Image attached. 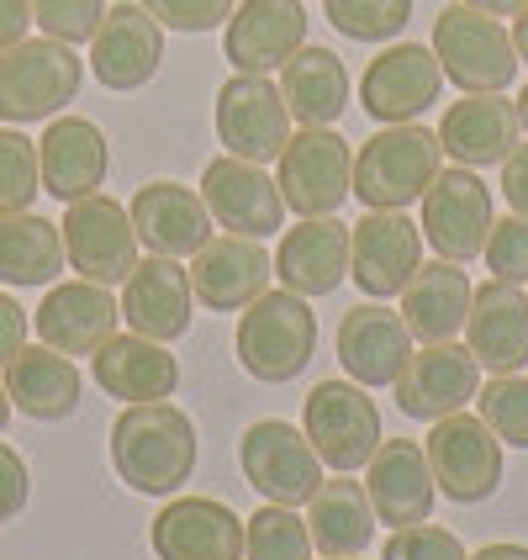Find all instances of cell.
I'll list each match as a JSON object with an SVG mask.
<instances>
[{"mask_svg":"<svg viewBox=\"0 0 528 560\" xmlns=\"http://www.w3.org/2000/svg\"><path fill=\"white\" fill-rule=\"evenodd\" d=\"M112 466L143 498H175L196 476V423L169 402H127L112 423Z\"/></svg>","mask_w":528,"mask_h":560,"instance_id":"obj_1","label":"cell"},{"mask_svg":"<svg viewBox=\"0 0 528 560\" xmlns=\"http://www.w3.org/2000/svg\"><path fill=\"white\" fill-rule=\"evenodd\" d=\"M444 170V149L438 132L418 122L380 127L365 138V149L354 154V175H349V196H360L371 212H407L412 201H423V190L434 186Z\"/></svg>","mask_w":528,"mask_h":560,"instance_id":"obj_2","label":"cell"},{"mask_svg":"<svg viewBox=\"0 0 528 560\" xmlns=\"http://www.w3.org/2000/svg\"><path fill=\"white\" fill-rule=\"evenodd\" d=\"M312 349H317V317H312L307 296L280 285V291L254 296L249 307L238 312L233 354L254 381H265V386L296 381L312 365Z\"/></svg>","mask_w":528,"mask_h":560,"instance_id":"obj_3","label":"cell"},{"mask_svg":"<svg viewBox=\"0 0 528 560\" xmlns=\"http://www.w3.org/2000/svg\"><path fill=\"white\" fill-rule=\"evenodd\" d=\"M85 59L59 37H22L0 54V122L27 127L54 122L63 106L80 95Z\"/></svg>","mask_w":528,"mask_h":560,"instance_id":"obj_4","label":"cell"},{"mask_svg":"<svg viewBox=\"0 0 528 560\" xmlns=\"http://www.w3.org/2000/svg\"><path fill=\"white\" fill-rule=\"evenodd\" d=\"M434 59L449 85L460 91H507L518 80V54H513V32L497 16L476 11L466 0L444 5L434 22Z\"/></svg>","mask_w":528,"mask_h":560,"instance_id":"obj_5","label":"cell"},{"mask_svg":"<svg viewBox=\"0 0 528 560\" xmlns=\"http://www.w3.org/2000/svg\"><path fill=\"white\" fill-rule=\"evenodd\" d=\"M302 434L328 470H360L380 450V407L360 381H317L302 407Z\"/></svg>","mask_w":528,"mask_h":560,"instance_id":"obj_6","label":"cell"},{"mask_svg":"<svg viewBox=\"0 0 528 560\" xmlns=\"http://www.w3.org/2000/svg\"><path fill=\"white\" fill-rule=\"evenodd\" d=\"M63 233V259L80 280H95V285H122L132 270H138V228L127 218L122 201L112 196H85V201H69V212L59 222Z\"/></svg>","mask_w":528,"mask_h":560,"instance_id":"obj_7","label":"cell"},{"mask_svg":"<svg viewBox=\"0 0 528 560\" xmlns=\"http://www.w3.org/2000/svg\"><path fill=\"white\" fill-rule=\"evenodd\" d=\"M280 201L296 218H333L349 201V175L354 154L333 127H302L291 132V143L280 149Z\"/></svg>","mask_w":528,"mask_h":560,"instance_id":"obj_8","label":"cell"},{"mask_svg":"<svg viewBox=\"0 0 528 560\" xmlns=\"http://www.w3.org/2000/svg\"><path fill=\"white\" fill-rule=\"evenodd\" d=\"M423 455L434 470V487L460 508H476L502 487V439L486 429V418L470 412L438 418L434 434L423 439Z\"/></svg>","mask_w":528,"mask_h":560,"instance_id":"obj_9","label":"cell"},{"mask_svg":"<svg viewBox=\"0 0 528 560\" xmlns=\"http://www.w3.org/2000/svg\"><path fill=\"white\" fill-rule=\"evenodd\" d=\"M238 466H244L254 492L265 502H280V508H307L322 487V455L312 450V439L302 429H291L280 418H265L238 439Z\"/></svg>","mask_w":528,"mask_h":560,"instance_id":"obj_10","label":"cell"},{"mask_svg":"<svg viewBox=\"0 0 528 560\" xmlns=\"http://www.w3.org/2000/svg\"><path fill=\"white\" fill-rule=\"evenodd\" d=\"M423 238L438 249V259L449 265H470L486 249V233H492V190L481 186V175L455 164V170H438L434 186L423 190Z\"/></svg>","mask_w":528,"mask_h":560,"instance_id":"obj_11","label":"cell"},{"mask_svg":"<svg viewBox=\"0 0 528 560\" xmlns=\"http://www.w3.org/2000/svg\"><path fill=\"white\" fill-rule=\"evenodd\" d=\"M218 138L233 159L275 164L291 143V112L270 74H233L218 91Z\"/></svg>","mask_w":528,"mask_h":560,"instance_id":"obj_12","label":"cell"},{"mask_svg":"<svg viewBox=\"0 0 528 560\" xmlns=\"http://www.w3.org/2000/svg\"><path fill=\"white\" fill-rule=\"evenodd\" d=\"M418 265H423V228L407 212H365V222L349 228V280L371 302L402 296Z\"/></svg>","mask_w":528,"mask_h":560,"instance_id":"obj_13","label":"cell"},{"mask_svg":"<svg viewBox=\"0 0 528 560\" xmlns=\"http://www.w3.org/2000/svg\"><path fill=\"white\" fill-rule=\"evenodd\" d=\"M397 407H402V418L412 423H438V418H449V412H466V402H476V392H481V365H476V354L460 349V343H423V349H412V360H407V371L397 375Z\"/></svg>","mask_w":528,"mask_h":560,"instance_id":"obj_14","label":"cell"},{"mask_svg":"<svg viewBox=\"0 0 528 560\" xmlns=\"http://www.w3.org/2000/svg\"><path fill=\"white\" fill-rule=\"evenodd\" d=\"M438 91H444V69H438L434 48H423V43H391L365 69L360 106H365V117L397 127V122L423 117L438 101Z\"/></svg>","mask_w":528,"mask_h":560,"instance_id":"obj_15","label":"cell"},{"mask_svg":"<svg viewBox=\"0 0 528 560\" xmlns=\"http://www.w3.org/2000/svg\"><path fill=\"white\" fill-rule=\"evenodd\" d=\"M302 43H307L302 0H244L222 27V54L233 74H275Z\"/></svg>","mask_w":528,"mask_h":560,"instance_id":"obj_16","label":"cell"},{"mask_svg":"<svg viewBox=\"0 0 528 560\" xmlns=\"http://www.w3.org/2000/svg\"><path fill=\"white\" fill-rule=\"evenodd\" d=\"M164 63V27L154 16L127 0V5H106L101 27L91 37V69L106 91H143Z\"/></svg>","mask_w":528,"mask_h":560,"instance_id":"obj_17","label":"cell"},{"mask_svg":"<svg viewBox=\"0 0 528 560\" xmlns=\"http://www.w3.org/2000/svg\"><path fill=\"white\" fill-rule=\"evenodd\" d=\"M201 201L218 228L227 233H244V238H275L280 218H285V201H280V186L249 164V159H233L222 154L207 164L201 175Z\"/></svg>","mask_w":528,"mask_h":560,"instance_id":"obj_18","label":"cell"},{"mask_svg":"<svg viewBox=\"0 0 528 560\" xmlns=\"http://www.w3.org/2000/svg\"><path fill=\"white\" fill-rule=\"evenodd\" d=\"M159 560H244V518L218 498H175L149 524Z\"/></svg>","mask_w":528,"mask_h":560,"instance_id":"obj_19","label":"cell"},{"mask_svg":"<svg viewBox=\"0 0 528 560\" xmlns=\"http://www.w3.org/2000/svg\"><path fill=\"white\" fill-rule=\"evenodd\" d=\"M365 498L375 508V524H391V529L429 524L438 487L418 439H380V450L365 466Z\"/></svg>","mask_w":528,"mask_h":560,"instance_id":"obj_20","label":"cell"},{"mask_svg":"<svg viewBox=\"0 0 528 560\" xmlns=\"http://www.w3.org/2000/svg\"><path fill=\"white\" fill-rule=\"evenodd\" d=\"M190 259H196L190 291L207 312H244L254 296L270 291V276H275V259L259 249V238H244V233L207 238Z\"/></svg>","mask_w":528,"mask_h":560,"instance_id":"obj_21","label":"cell"},{"mask_svg":"<svg viewBox=\"0 0 528 560\" xmlns=\"http://www.w3.org/2000/svg\"><path fill=\"white\" fill-rule=\"evenodd\" d=\"M333 349H339L349 381H360L365 392H380V386H397V375L407 371L412 360V334H407L402 312L380 307V302H360L339 317V334H333Z\"/></svg>","mask_w":528,"mask_h":560,"instance_id":"obj_22","label":"cell"},{"mask_svg":"<svg viewBox=\"0 0 528 560\" xmlns=\"http://www.w3.org/2000/svg\"><path fill=\"white\" fill-rule=\"evenodd\" d=\"M106 170H112V143L91 117H54L48 132L37 138V175L43 190L54 201H85L106 186Z\"/></svg>","mask_w":528,"mask_h":560,"instance_id":"obj_23","label":"cell"},{"mask_svg":"<svg viewBox=\"0 0 528 560\" xmlns=\"http://www.w3.org/2000/svg\"><path fill=\"white\" fill-rule=\"evenodd\" d=\"M117 323H122V302L112 296V285H95V280H63L32 312L37 339L59 354H95L117 334Z\"/></svg>","mask_w":528,"mask_h":560,"instance_id":"obj_24","label":"cell"},{"mask_svg":"<svg viewBox=\"0 0 528 560\" xmlns=\"http://www.w3.org/2000/svg\"><path fill=\"white\" fill-rule=\"evenodd\" d=\"M127 218L138 228V244L149 254H164V259H190L218 228L207 201H201V190L180 186V180H149L132 196Z\"/></svg>","mask_w":528,"mask_h":560,"instance_id":"obj_25","label":"cell"},{"mask_svg":"<svg viewBox=\"0 0 528 560\" xmlns=\"http://www.w3.org/2000/svg\"><path fill=\"white\" fill-rule=\"evenodd\" d=\"M466 349L492 375H518L528 365V296L513 280H486L470 296Z\"/></svg>","mask_w":528,"mask_h":560,"instance_id":"obj_26","label":"cell"},{"mask_svg":"<svg viewBox=\"0 0 528 560\" xmlns=\"http://www.w3.org/2000/svg\"><path fill=\"white\" fill-rule=\"evenodd\" d=\"M190 307H196V291H190V270L180 259L149 254L122 280V323L132 334H143V339L154 343L180 339L190 328Z\"/></svg>","mask_w":528,"mask_h":560,"instance_id":"obj_27","label":"cell"},{"mask_svg":"<svg viewBox=\"0 0 528 560\" xmlns=\"http://www.w3.org/2000/svg\"><path fill=\"white\" fill-rule=\"evenodd\" d=\"M524 127H518V106L502 101V91H466L438 122V149L466 164V170H486L518 149Z\"/></svg>","mask_w":528,"mask_h":560,"instance_id":"obj_28","label":"cell"},{"mask_svg":"<svg viewBox=\"0 0 528 560\" xmlns=\"http://www.w3.org/2000/svg\"><path fill=\"white\" fill-rule=\"evenodd\" d=\"M275 276L296 296H333L349 280V228L339 218H302L275 254Z\"/></svg>","mask_w":528,"mask_h":560,"instance_id":"obj_29","label":"cell"},{"mask_svg":"<svg viewBox=\"0 0 528 560\" xmlns=\"http://www.w3.org/2000/svg\"><path fill=\"white\" fill-rule=\"evenodd\" d=\"M95 386L117 402H164L180 386V365L164 343L143 339V334H112L91 354Z\"/></svg>","mask_w":528,"mask_h":560,"instance_id":"obj_30","label":"cell"},{"mask_svg":"<svg viewBox=\"0 0 528 560\" xmlns=\"http://www.w3.org/2000/svg\"><path fill=\"white\" fill-rule=\"evenodd\" d=\"M80 371L74 360L48 343H22L5 365V397L32 423H63L80 407Z\"/></svg>","mask_w":528,"mask_h":560,"instance_id":"obj_31","label":"cell"},{"mask_svg":"<svg viewBox=\"0 0 528 560\" xmlns=\"http://www.w3.org/2000/svg\"><path fill=\"white\" fill-rule=\"evenodd\" d=\"M470 285L466 265H449V259H429L418 265L412 280L402 285V323L418 343H449L470 317Z\"/></svg>","mask_w":528,"mask_h":560,"instance_id":"obj_32","label":"cell"},{"mask_svg":"<svg viewBox=\"0 0 528 560\" xmlns=\"http://www.w3.org/2000/svg\"><path fill=\"white\" fill-rule=\"evenodd\" d=\"M280 95L285 112L302 127H333L349 106V69L333 48H296L280 69Z\"/></svg>","mask_w":528,"mask_h":560,"instance_id":"obj_33","label":"cell"},{"mask_svg":"<svg viewBox=\"0 0 528 560\" xmlns=\"http://www.w3.org/2000/svg\"><path fill=\"white\" fill-rule=\"evenodd\" d=\"M307 534L317 556H365L375 534V508L360 481H322L307 502Z\"/></svg>","mask_w":528,"mask_h":560,"instance_id":"obj_34","label":"cell"},{"mask_svg":"<svg viewBox=\"0 0 528 560\" xmlns=\"http://www.w3.org/2000/svg\"><path fill=\"white\" fill-rule=\"evenodd\" d=\"M63 259V233L59 222L37 218V212H16V218H0V285H54Z\"/></svg>","mask_w":528,"mask_h":560,"instance_id":"obj_35","label":"cell"},{"mask_svg":"<svg viewBox=\"0 0 528 560\" xmlns=\"http://www.w3.org/2000/svg\"><path fill=\"white\" fill-rule=\"evenodd\" d=\"M244 560H312L307 518H296V508L265 502L244 518Z\"/></svg>","mask_w":528,"mask_h":560,"instance_id":"obj_36","label":"cell"},{"mask_svg":"<svg viewBox=\"0 0 528 560\" xmlns=\"http://www.w3.org/2000/svg\"><path fill=\"white\" fill-rule=\"evenodd\" d=\"M322 16L354 43H391L412 22V0H322Z\"/></svg>","mask_w":528,"mask_h":560,"instance_id":"obj_37","label":"cell"},{"mask_svg":"<svg viewBox=\"0 0 528 560\" xmlns=\"http://www.w3.org/2000/svg\"><path fill=\"white\" fill-rule=\"evenodd\" d=\"M43 190V175H37V143L16 127H0V218H16V212H32Z\"/></svg>","mask_w":528,"mask_h":560,"instance_id":"obj_38","label":"cell"},{"mask_svg":"<svg viewBox=\"0 0 528 560\" xmlns=\"http://www.w3.org/2000/svg\"><path fill=\"white\" fill-rule=\"evenodd\" d=\"M476 402H481L486 429H492L502 444L528 450V381L524 375H492V386H481Z\"/></svg>","mask_w":528,"mask_h":560,"instance_id":"obj_39","label":"cell"},{"mask_svg":"<svg viewBox=\"0 0 528 560\" xmlns=\"http://www.w3.org/2000/svg\"><path fill=\"white\" fill-rule=\"evenodd\" d=\"M101 16H106V0H32V22L43 27V37H59L69 48L91 43Z\"/></svg>","mask_w":528,"mask_h":560,"instance_id":"obj_40","label":"cell"},{"mask_svg":"<svg viewBox=\"0 0 528 560\" xmlns=\"http://www.w3.org/2000/svg\"><path fill=\"white\" fill-rule=\"evenodd\" d=\"M486 270L492 280H513V285H528V218H492V233H486Z\"/></svg>","mask_w":528,"mask_h":560,"instance_id":"obj_41","label":"cell"},{"mask_svg":"<svg viewBox=\"0 0 528 560\" xmlns=\"http://www.w3.org/2000/svg\"><path fill=\"white\" fill-rule=\"evenodd\" d=\"M138 5L169 32H212L227 27L233 16V0H138Z\"/></svg>","mask_w":528,"mask_h":560,"instance_id":"obj_42","label":"cell"},{"mask_svg":"<svg viewBox=\"0 0 528 560\" xmlns=\"http://www.w3.org/2000/svg\"><path fill=\"white\" fill-rule=\"evenodd\" d=\"M380 560H470V556L449 529H438V524H412V529H397L386 539Z\"/></svg>","mask_w":528,"mask_h":560,"instance_id":"obj_43","label":"cell"},{"mask_svg":"<svg viewBox=\"0 0 528 560\" xmlns=\"http://www.w3.org/2000/svg\"><path fill=\"white\" fill-rule=\"evenodd\" d=\"M32 498V476H27V460L0 439V524H11Z\"/></svg>","mask_w":528,"mask_h":560,"instance_id":"obj_44","label":"cell"},{"mask_svg":"<svg viewBox=\"0 0 528 560\" xmlns=\"http://www.w3.org/2000/svg\"><path fill=\"white\" fill-rule=\"evenodd\" d=\"M502 201L518 218H528V143H518L513 154L502 159Z\"/></svg>","mask_w":528,"mask_h":560,"instance_id":"obj_45","label":"cell"},{"mask_svg":"<svg viewBox=\"0 0 528 560\" xmlns=\"http://www.w3.org/2000/svg\"><path fill=\"white\" fill-rule=\"evenodd\" d=\"M22 343H27V307L0 291V365H11V354H16Z\"/></svg>","mask_w":528,"mask_h":560,"instance_id":"obj_46","label":"cell"},{"mask_svg":"<svg viewBox=\"0 0 528 560\" xmlns=\"http://www.w3.org/2000/svg\"><path fill=\"white\" fill-rule=\"evenodd\" d=\"M32 27V0H0V54L16 48Z\"/></svg>","mask_w":528,"mask_h":560,"instance_id":"obj_47","label":"cell"},{"mask_svg":"<svg viewBox=\"0 0 528 560\" xmlns=\"http://www.w3.org/2000/svg\"><path fill=\"white\" fill-rule=\"evenodd\" d=\"M470 560H528V545H513V539H502V545H486V550H476Z\"/></svg>","mask_w":528,"mask_h":560,"instance_id":"obj_48","label":"cell"},{"mask_svg":"<svg viewBox=\"0 0 528 560\" xmlns=\"http://www.w3.org/2000/svg\"><path fill=\"white\" fill-rule=\"evenodd\" d=\"M466 5H476V11H486V16H518L528 0H466Z\"/></svg>","mask_w":528,"mask_h":560,"instance_id":"obj_49","label":"cell"},{"mask_svg":"<svg viewBox=\"0 0 528 560\" xmlns=\"http://www.w3.org/2000/svg\"><path fill=\"white\" fill-rule=\"evenodd\" d=\"M513 54H518V63H528V5L513 16Z\"/></svg>","mask_w":528,"mask_h":560,"instance_id":"obj_50","label":"cell"},{"mask_svg":"<svg viewBox=\"0 0 528 560\" xmlns=\"http://www.w3.org/2000/svg\"><path fill=\"white\" fill-rule=\"evenodd\" d=\"M513 106H518V127H524V138H528V85L518 91V101H513Z\"/></svg>","mask_w":528,"mask_h":560,"instance_id":"obj_51","label":"cell"},{"mask_svg":"<svg viewBox=\"0 0 528 560\" xmlns=\"http://www.w3.org/2000/svg\"><path fill=\"white\" fill-rule=\"evenodd\" d=\"M11 423V397H5V381H0V429Z\"/></svg>","mask_w":528,"mask_h":560,"instance_id":"obj_52","label":"cell"},{"mask_svg":"<svg viewBox=\"0 0 528 560\" xmlns=\"http://www.w3.org/2000/svg\"><path fill=\"white\" fill-rule=\"evenodd\" d=\"M322 560H360V556H322Z\"/></svg>","mask_w":528,"mask_h":560,"instance_id":"obj_53","label":"cell"}]
</instances>
